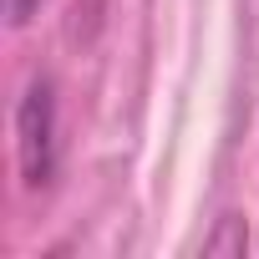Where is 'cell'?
I'll use <instances>...</instances> for the list:
<instances>
[{
	"mask_svg": "<svg viewBox=\"0 0 259 259\" xmlns=\"http://www.w3.org/2000/svg\"><path fill=\"white\" fill-rule=\"evenodd\" d=\"M21 168L31 183L51 178V87L36 81L21 102Z\"/></svg>",
	"mask_w": 259,
	"mask_h": 259,
	"instance_id": "cell-1",
	"label": "cell"
},
{
	"mask_svg": "<svg viewBox=\"0 0 259 259\" xmlns=\"http://www.w3.org/2000/svg\"><path fill=\"white\" fill-rule=\"evenodd\" d=\"M6 6H11V21L21 26V21H26V16L36 11V0H6Z\"/></svg>",
	"mask_w": 259,
	"mask_h": 259,
	"instance_id": "cell-2",
	"label": "cell"
}]
</instances>
